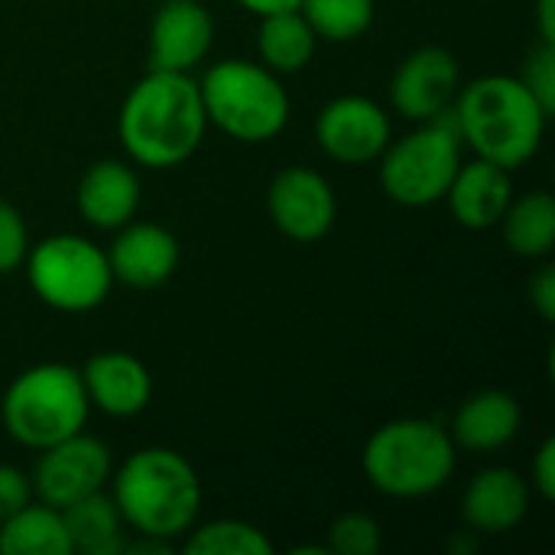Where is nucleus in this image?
Segmentation results:
<instances>
[{
  "label": "nucleus",
  "mask_w": 555,
  "mask_h": 555,
  "mask_svg": "<svg viewBox=\"0 0 555 555\" xmlns=\"http://www.w3.org/2000/svg\"><path fill=\"white\" fill-rule=\"evenodd\" d=\"M208 130L198 81L189 72L150 68L124 98L117 137L127 156L146 169L182 166Z\"/></svg>",
  "instance_id": "obj_1"
},
{
  "label": "nucleus",
  "mask_w": 555,
  "mask_h": 555,
  "mask_svg": "<svg viewBox=\"0 0 555 555\" xmlns=\"http://www.w3.org/2000/svg\"><path fill=\"white\" fill-rule=\"evenodd\" d=\"M452 120L462 146L514 172L540 153L550 114L517 75H485L459 88Z\"/></svg>",
  "instance_id": "obj_2"
},
{
  "label": "nucleus",
  "mask_w": 555,
  "mask_h": 555,
  "mask_svg": "<svg viewBox=\"0 0 555 555\" xmlns=\"http://www.w3.org/2000/svg\"><path fill=\"white\" fill-rule=\"evenodd\" d=\"M111 498L137 537L179 540L185 537L202 511V481L192 462L163 446H150L120 462L111 475Z\"/></svg>",
  "instance_id": "obj_3"
},
{
  "label": "nucleus",
  "mask_w": 555,
  "mask_h": 555,
  "mask_svg": "<svg viewBox=\"0 0 555 555\" xmlns=\"http://www.w3.org/2000/svg\"><path fill=\"white\" fill-rule=\"evenodd\" d=\"M455 442L446 426L433 420H390L361 452V468L371 488L387 498L416 501L442 491L455 475Z\"/></svg>",
  "instance_id": "obj_4"
},
{
  "label": "nucleus",
  "mask_w": 555,
  "mask_h": 555,
  "mask_svg": "<svg viewBox=\"0 0 555 555\" xmlns=\"http://www.w3.org/2000/svg\"><path fill=\"white\" fill-rule=\"evenodd\" d=\"M88 393L72 364H36L13 377L0 400V423L13 442L42 452L88 423Z\"/></svg>",
  "instance_id": "obj_5"
},
{
  "label": "nucleus",
  "mask_w": 555,
  "mask_h": 555,
  "mask_svg": "<svg viewBox=\"0 0 555 555\" xmlns=\"http://www.w3.org/2000/svg\"><path fill=\"white\" fill-rule=\"evenodd\" d=\"M198 91L208 124L244 143H267L280 137L289 120V94L280 75L260 62H215L202 75Z\"/></svg>",
  "instance_id": "obj_6"
},
{
  "label": "nucleus",
  "mask_w": 555,
  "mask_h": 555,
  "mask_svg": "<svg viewBox=\"0 0 555 555\" xmlns=\"http://www.w3.org/2000/svg\"><path fill=\"white\" fill-rule=\"evenodd\" d=\"M462 166V137L452 120V107L420 124L413 133L390 140L380 153V185L390 202L406 208H426L446 198Z\"/></svg>",
  "instance_id": "obj_7"
},
{
  "label": "nucleus",
  "mask_w": 555,
  "mask_h": 555,
  "mask_svg": "<svg viewBox=\"0 0 555 555\" xmlns=\"http://www.w3.org/2000/svg\"><path fill=\"white\" fill-rule=\"evenodd\" d=\"M23 267L33 293L59 312H91L114 286L107 254L81 234H52L39 241Z\"/></svg>",
  "instance_id": "obj_8"
},
{
  "label": "nucleus",
  "mask_w": 555,
  "mask_h": 555,
  "mask_svg": "<svg viewBox=\"0 0 555 555\" xmlns=\"http://www.w3.org/2000/svg\"><path fill=\"white\" fill-rule=\"evenodd\" d=\"M111 475H114L111 449L101 439L85 436V429H81V433L39 452L29 485H33L36 501L62 511L88 494L104 491Z\"/></svg>",
  "instance_id": "obj_9"
},
{
  "label": "nucleus",
  "mask_w": 555,
  "mask_h": 555,
  "mask_svg": "<svg viewBox=\"0 0 555 555\" xmlns=\"http://www.w3.org/2000/svg\"><path fill=\"white\" fill-rule=\"evenodd\" d=\"M390 140L393 127L387 111L361 94H341L315 117V143L325 156L345 166H367L380 159Z\"/></svg>",
  "instance_id": "obj_10"
},
{
  "label": "nucleus",
  "mask_w": 555,
  "mask_h": 555,
  "mask_svg": "<svg viewBox=\"0 0 555 555\" xmlns=\"http://www.w3.org/2000/svg\"><path fill=\"white\" fill-rule=\"evenodd\" d=\"M267 211L280 234L296 244H312L332 231L338 202L332 182L322 172L309 166H286L267 189Z\"/></svg>",
  "instance_id": "obj_11"
},
{
  "label": "nucleus",
  "mask_w": 555,
  "mask_h": 555,
  "mask_svg": "<svg viewBox=\"0 0 555 555\" xmlns=\"http://www.w3.org/2000/svg\"><path fill=\"white\" fill-rule=\"evenodd\" d=\"M462 88L459 59L442 46L410 52L390 78V104L416 124L442 117Z\"/></svg>",
  "instance_id": "obj_12"
},
{
  "label": "nucleus",
  "mask_w": 555,
  "mask_h": 555,
  "mask_svg": "<svg viewBox=\"0 0 555 555\" xmlns=\"http://www.w3.org/2000/svg\"><path fill=\"white\" fill-rule=\"evenodd\" d=\"M215 42V20L198 0H163L150 23V68L189 72L205 62Z\"/></svg>",
  "instance_id": "obj_13"
},
{
  "label": "nucleus",
  "mask_w": 555,
  "mask_h": 555,
  "mask_svg": "<svg viewBox=\"0 0 555 555\" xmlns=\"http://www.w3.org/2000/svg\"><path fill=\"white\" fill-rule=\"evenodd\" d=\"M104 254L114 280L130 289H156L179 267L176 234L153 221H127Z\"/></svg>",
  "instance_id": "obj_14"
},
{
  "label": "nucleus",
  "mask_w": 555,
  "mask_h": 555,
  "mask_svg": "<svg viewBox=\"0 0 555 555\" xmlns=\"http://www.w3.org/2000/svg\"><path fill=\"white\" fill-rule=\"evenodd\" d=\"M530 514V485L520 472L494 465L478 472L462 494V520L472 533L501 537Z\"/></svg>",
  "instance_id": "obj_15"
},
{
  "label": "nucleus",
  "mask_w": 555,
  "mask_h": 555,
  "mask_svg": "<svg viewBox=\"0 0 555 555\" xmlns=\"http://www.w3.org/2000/svg\"><path fill=\"white\" fill-rule=\"evenodd\" d=\"M81 384L88 403L107 416L127 420L150 406L153 400V377L140 358L130 351H98L81 367Z\"/></svg>",
  "instance_id": "obj_16"
},
{
  "label": "nucleus",
  "mask_w": 555,
  "mask_h": 555,
  "mask_svg": "<svg viewBox=\"0 0 555 555\" xmlns=\"http://www.w3.org/2000/svg\"><path fill=\"white\" fill-rule=\"evenodd\" d=\"M511 198H514L511 172L498 163L481 159V156H475L472 163H462L449 192H446L452 218L468 231L498 228Z\"/></svg>",
  "instance_id": "obj_17"
},
{
  "label": "nucleus",
  "mask_w": 555,
  "mask_h": 555,
  "mask_svg": "<svg viewBox=\"0 0 555 555\" xmlns=\"http://www.w3.org/2000/svg\"><path fill=\"white\" fill-rule=\"evenodd\" d=\"M524 426V410L507 390H478L472 393L452 416V442L455 449L491 455L517 439Z\"/></svg>",
  "instance_id": "obj_18"
},
{
  "label": "nucleus",
  "mask_w": 555,
  "mask_h": 555,
  "mask_svg": "<svg viewBox=\"0 0 555 555\" xmlns=\"http://www.w3.org/2000/svg\"><path fill=\"white\" fill-rule=\"evenodd\" d=\"M78 215L101 231H117L127 221L137 218L140 208V176L133 166L120 159H101L94 163L75 192Z\"/></svg>",
  "instance_id": "obj_19"
},
{
  "label": "nucleus",
  "mask_w": 555,
  "mask_h": 555,
  "mask_svg": "<svg viewBox=\"0 0 555 555\" xmlns=\"http://www.w3.org/2000/svg\"><path fill=\"white\" fill-rule=\"evenodd\" d=\"M62 520H65L68 543H72V555H114L127 546L124 543L127 524H124L114 498L104 491L62 507Z\"/></svg>",
  "instance_id": "obj_20"
},
{
  "label": "nucleus",
  "mask_w": 555,
  "mask_h": 555,
  "mask_svg": "<svg viewBox=\"0 0 555 555\" xmlns=\"http://www.w3.org/2000/svg\"><path fill=\"white\" fill-rule=\"evenodd\" d=\"M315 46H319V36L312 33V26L306 23L299 10L260 16L257 55H260V65H267L270 72L276 75L302 72L312 62Z\"/></svg>",
  "instance_id": "obj_21"
},
{
  "label": "nucleus",
  "mask_w": 555,
  "mask_h": 555,
  "mask_svg": "<svg viewBox=\"0 0 555 555\" xmlns=\"http://www.w3.org/2000/svg\"><path fill=\"white\" fill-rule=\"evenodd\" d=\"M498 224L504 231V244L517 257L543 260L555 247V198L550 192H527L511 198Z\"/></svg>",
  "instance_id": "obj_22"
},
{
  "label": "nucleus",
  "mask_w": 555,
  "mask_h": 555,
  "mask_svg": "<svg viewBox=\"0 0 555 555\" xmlns=\"http://www.w3.org/2000/svg\"><path fill=\"white\" fill-rule=\"evenodd\" d=\"M0 555H72L62 511L29 501L0 520Z\"/></svg>",
  "instance_id": "obj_23"
},
{
  "label": "nucleus",
  "mask_w": 555,
  "mask_h": 555,
  "mask_svg": "<svg viewBox=\"0 0 555 555\" xmlns=\"http://www.w3.org/2000/svg\"><path fill=\"white\" fill-rule=\"evenodd\" d=\"M189 555H270V537L247 520H211L185 533Z\"/></svg>",
  "instance_id": "obj_24"
},
{
  "label": "nucleus",
  "mask_w": 555,
  "mask_h": 555,
  "mask_svg": "<svg viewBox=\"0 0 555 555\" xmlns=\"http://www.w3.org/2000/svg\"><path fill=\"white\" fill-rule=\"evenodd\" d=\"M299 13L325 42H351L374 23V0H302Z\"/></svg>",
  "instance_id": "obj_25"
},
{
  "label": "nucleus",
  "mask_w": 555,
  "mask_h": 555,
  "mask_svg": "<svg viewBox=\"0 0 555 555\" xmlns=\"http://www.w3.org/2000/svg\"><path fill=\"white\" fill-rule=\"evenodd\" d=\"M384 543L380 524L367 514H341L328 527L325 550L335 555H374Z\"/></svg>",
  "instance_id": "obj_26"
},
{
  "label": "nucleus",
  "mask_w": 555,
  "mask_h": 555,
  "mask_svg": "<svg viewBox=\"0 0 555 555\" xmlns=\"http://www.w3.org/2000/svg\"><path fill=\"white\" fill-rule=\"evenodd\" d=\"M520 81L530 88V94L543 104V111L553 117L555 111V46L553 42H540L527 65H524V75Z\"/></svg>",
  "instance_id": "obj_27"
},
{
  "label": "nucleus",
  "mask_w": 555,
  "mask_h": 555,
  "mask_svg": "<svg viewBox=\"0 0 555 555\" xmlns=\"http://www.w3.org/2000/svg\"><path fill=\"white\" fill-rule=\"evenodd\" d=\"M26 254H29L26 221L16 205L0 202V273H13L16 267H23Z\"/></svg>",
  "instance_id": "obj_28"
},
{
  "label": "nucleus",
  "mask_w": 555,
  "mask_h": 555,
  "mask_svg": "<svg viewBox=\"0 0 555 555\" xmlns=\"http://www.w3.org/2000/svg\"><path fill=\"white\" fill-rule=\"evenodd\" d=\"M33 501V485L29 475H23L13 465H0V520L13 517L20 507Z\"/></svg>",
  "instance_id": "obj_29"
},
{
  "label": "nucleus",
  "mask_w": 555,
  "mask_h": 555,
  "mask_svg": "<svg viewBox=\"0 0 555 555\" xmlns=\"http://www.w3.org/2000/svg\"><path fill=\"white\" fill-rule=\"evenodd\" d=\"M530 488L543 498L555 501V439H543V446L537 449V459L530 465Z\"/></svg>",
  "instance_id": "obj_30"
},
{
  "label": "nucleus",
  "mask_w": 555,
  "mask_h": 555,
  "mask_svg": "<svg viewBox=\"0 0 555 555\" xmlns=\"http://www.w3.org/2000/svg\"><path fill=\"white\" fill-rule=\"evenodd\" d=\"M530 302L543 322H555V267H540L530 280Z\"/></svg>",
  "instance_id": "obj_31"
},
{
  "label": "nucleus",
  "mask_w": 555,
  "mask_h": 555,
  "mask_svg": "<svg viewBox=\"0 0 555 555\" xmlns=\"http://www.w3.org/2000/svg\"><path fill=\"white\" fill-rule=\"evenodd\" d=\"M537 26H540V42L555 46V0H537Z\"/></svg>",
  "instance_id": "obj_32"
},
{
  "label": "nucleus",
  "mask_w": 555,
  "mask_h": 555,
  "mask_svg": "<svg viewBox=\"0 0 555 555\" xmlns=\"http://www.w3.org/2000/svg\"><path fill=\"white\" fill-rule=\"evenodd\" d=\"M237 3L257 16H270V13H283V10H299L302 0H237Z\"/></svg>",
  "instance_id": "obj_33"
},
{
  "label": "nucleus",
  "mask_w": 555,
  "mask_h": 555,
  "mask_svg": "<svg viewBox=\"0 0 555 555\" xmlns=\"http://www.w3.org/2000/svg\"><path fill=\"white\" fill-rule=\"evenodd\" d=\"M156 3H163V0H156Z\"/></svg>",
  "instance_id": "obj_34"
}]
</instances>
